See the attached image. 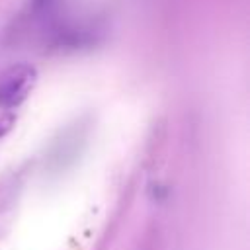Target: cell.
Masks as SVG:
<instances>
[{
    "instance_id": "1",
    "label": "cell",
    "mask_w": 250,
    "mask_h": 250,
    "mask_svg": "<svg viewBox=\"0 0 250 250\" xmlns=\"http://www.w3.org/2000/svg\"><path fill=\"white\" fill-rule=\"evenodd\" d=\"M37 84V70L27 62L10 64L0 72V137L16 123V109L31 96Z\"/></svg>"
}]
</instances>
